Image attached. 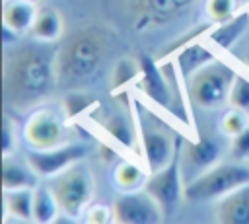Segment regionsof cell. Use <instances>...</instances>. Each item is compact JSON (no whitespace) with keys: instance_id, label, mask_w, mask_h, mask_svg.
I'll list each match as a JSON object with an SVG mask.
<instances>
[{"instance_id":"cell-1","label":"cell","mask_w":249,"mask_h":224,"mask_svg":"<svg viewBox=\"0 0 249 224\" xmlns=\"http://www.w3.org/2000/svg\"><path fill=\"white\" fill-rule=\"evenodd\" d=\"M54 55L35 45L14 49L4 58V95L19 111H27L51 95L56 84Z\"/></svg>"},{"instance_id":"cell-2","label":"cell","mask_w":249,"mask_h":224,"mask_svg":"<svg viewBox=\"0 0 249 224\" xmlns=\"http://www.w3.org/2000/svg\"><path fill=\"white\" fill-rule=\"evenodd\" d=\"M111 51V35L99 25H84L70 33L54 53L58 84L78 88L93 80Z\"/></svg>"},{"instance_id":"cell-3","label":"cell","mask_w":249,"mask_h":224,"mask_svg":"<svg viewBox=\"0 0 249 224\" xmlns=\"http://www.w3.org/2000/svg\"><path fill=\"white\" fill-rule=\"evenodd\" d=\"M249 183V166L233 160V162H218L202 173H198L191 183L185 185L187 201H212L220 199L226 193L233 191Z\"/></svg>"},{"instance_id":"cell-4","label":"cell","mask_w":249,"mask_h":224,"mask_svg":"<svg viewBox=\"0 0 249 224\" xmlns=\"http://www.w3.org/2000/svg\"><path fill=\"white\" fill-rule=\"evenodd\" d=\"M53 191L56 195L60 210L68 218H80L93 197V181L89 169L80 162L70 166L58 175Z\"/></svg>"},{"instance_id":"cell-5","label":"cell","mask_w":249,"mask_h":224,"mask_svg":"<svg viewBox=\"0 0 249 224\" xmlns=\"http://www.w3.org/2000/svg\"><path fill=\"white\" fill-rule=\"evenodd\" d=\"M231 82H233L231 70H228L222 62L212 60L191 74L189 80L191 99L202 109H216L224 101H228Z\"/></svg>"},{"instance_id":"cell-6","label":"cell","mask_w":249,"mask_h":224,"mask_svg":"<svg viewBox=\"0 0 249 224\" xmlns=\"http://www.w3.org/2000/svg\"><path fill=\"white\" fill-rule=\"evenodd\" d=\"M198 0H126L128 23L136 33L165 25L191 10Z\"/></svg>"},{"instance_id":"cell-7","label":"cell","mask_w":249,"mask_h":224,"mask_svg":"<svg viewBox=\"0 0 249 224\" xmlns=\"http://www.w3.org/2000/svg\"><path fill=\"white\" fill-rule=\"evenodd\" d=\"M66 115L54 107H39L23 123L21 136L29 150H49L60 146L66 138Z\"/></svg>"},{"instance_id":"cell-8","label":"cell","mask_w":249,"mask_h":224,"mask_svg":"<svg viewBox=\"0 0 249 224\" xmlns=\"http://www.w3.org/2000/svg\"><path fill=\"white\" fill-rule=\"evenodd\" d=\"M113 220L124 224H156L163 220V210L160 203L146 191L121 193L113 201Z\"/></svg>"},{"instance_id":"cell-9","label":"cell","mask_w":249,"mask_h":224,"mask_svg":"<svg viewBox=\"0 0 249 224\" xmlns=\"http://www.w3.org/2000/svg\"><path fill=\"white\" fill-rule=\"evenodd\" d=\"M181 162H179V142L175 148V154L171 158V162L154 171L148 181H146V191L160 203L163 214H169L177 208L181 197H185V189L181 187V169H179Z\"/></svg>"},{"instance_id":"cell-10","label":"cell","mask_w":249,"mask_h":224,"mask_svg":"<svg viewBox=\"0 0 249 224\" xmlns=\"http://www.w3.org/2000/svg\"><path fill=\"white\" fill-rule=\"evenodd\" d=\"M84 156L86 148L82 144H60L49 150H29L25 160L39 177H53L78 164Z\"/></svg>"},{"instance_id":"cell-11","label":"cell","mask_w":249,"mask_h":224,"mask_svg":"<svg viewBox=\"0 0 249 224\" xmlns=\"http://www.w3.org/2000/svg\"><path fill=\"white\" fill-rule=\"evenodd\" d=\"M214 216L222 224H249V183L220 197Z\"/></svg>"},{"instance_id":"cell-12","label":"cell","mask_w":249,"mask_h":224,"mask_svg":"<svg viewBox=\"0 0 249 224\" xmlns=\"http://www.w3.org/2000/svg\"><path fill=\"white\" fill-rule=\"evenodd\" d=\"M140 78H138V84H140V90L152 99L156 101L158 105H163L167 107L169 105V88L165 84V78L163 74L160 72L158 64L154 62L152 56L148 55H142L140 58Z\"/></svg>"},{"instance_id":"cell-13","label":"cell","mask_w":249,"mask_h":224,"mask_svg":"<svg viewBox=\"0 0 249 224\" xmlns=\"http://www.w3.org/2000/svg\"><path fill=\"white\" fill-rule=\"evenodd\" d=\"M142 144H144L146 162H148L152 173L165 168L171 162V158L175 154V148H177V144H173L171 138L161 131L146 132L144 138H142Z\"/></svg>"},{"instance_id":"cell-14","label":"cell","mask_w":249,"mask_h":224,"mask_svg":"<svg viewBox=\"0 0 249 224\" xmlns=\"http://www.w3.org/2000/svg\"><path fill=\"white\" fill-rule=\"evenodd\" d=\"M35 16H37L35 4L25 0H4V8H2L4 27L12 29L14 33H23L31 29Z\"/></svg>"},{"instance_id":"cell-15","label":"cell","mask_w":249,"mask_h":224,"mask_svg":"<svg viewBox=\"0 0 249 224\" xmlns=\"http://www.w3.org/2000/svg\"><path fill=\"white\" fill-rule=\"evenodd\" d=\"M37 173L31 169L27 164L21 166L10 156H4L2 162V189L4 191H14V189H35L37 187Z\"/></svg>"},{"instance_id":"cell-16","label":"cell","mask_w":249,"mask_h":224,"mask_svg":"<svg viewBox=\"0 0 249 224\" xmlns=\"http://www.w3.org/2000/svg\"><path fill=\"white\" fill-rule=\"evenodd\" d=\"M29 31L37 41L53 43L62 35V16L51 6L41 8V10H37L35 21Z\"/></svg>"},{"instance_id":"cell-17","label":"cell","mask_w":249,"mask_h":224,"mask_svg":"<svg viewBox=\"0 0 249 224\" xmlns=\"http://www.w3.org/2000/svg\"><path fill=\"white\" fill-rule=\"evenodd\" d=\"M247 29H249V14L241 12V14H235L231 19L218 23V27L210 31L208 39L220 49H230Z\"/></svg>"},{"instance_id":"cell-18","label":"cell","mask_w":249,"mask_h":224,"mask_svg":"<svg viewBox=\"0 0 249 224\" xmlns=\"http://www.w3.org/2000/svg\"><path fill=\"white\" fill-rule=\"evenodd\" d=\"M148 175L144 169L134 166L132 162H119L113 169V183L121 193H130V191H140L146 187Z\"/></svg>"},{"instance_id":"cell-19","label":"cell","mask_w":249,"mask_h":224,"mask_svg":"<svg viewBox=\"0 0 249 224\" xmlns=\"http://www.w3.org/2000/svg\"><path fill=\"white\" fill-rule=\"evenodd\" d=\"M185 156L187 160L200 169H206L214 164H218L220 158V146L216 144V140L208 138V136H200L196 142L185 144Z\"/></svg>"},{"instance_id":"cell-20","label":"cell","mask_w":249,"mask_h":224,"mask_svg":"<svg viewBox=\"0 0 249 224\" xmlns=\"http://www.w3.org/2000/svg\"><path fill=\"white\" fill-rule=\"evenodd\" d=\"M6 214H12L18 220H33V189H14L4 191Z\"/></svg>"},{"instance_id":"cell-21","label":"cell","mask_w":249,"mask_h":224,"mask_svg":"<svg viewBox=\"0 0 249 224\" xmlns=\"http://www.w3.org/2000/svg\"><path fill=\"white\" fill-rule=\"evenodd\" d=\"M60 206H58V201H56V195L53 189L49 187H35L33 189V220L35 222H53L58 214Z\"/></svg>"},{"instance_id":"cell-22","label":"cell","mask_w":249,"mask_h":224,"mask_svg":"<svg viewBox=\"0 0 249 224\" xmlns=\"http://www.w3.org/2000/svg\"><path fill=\"white\" fill-rule=\"evenodd\" d=\"M212 60H216L214 55L208 49H204L200 43H187V45L181 47V51L177 55L179 68H181V72L185 76L196 72L198 68H202L204 64L212 62Z\"/></svg>"},{"instance_id":"cell-23","label":"cell","mask_w":249,"mask_h":224,"mask_svg":"<svg viewBox=\"0 0 249 224\" xmlns=\"http://www.w3.org/2000/svg\"><path fill=\"white\" fill-rule=\"evenodd\" d=\"M140 60L130 58V56H123L115 62L113 72H111V90L113 93L123 92L130 82L140 78Z\"/></svg>"},{"instance_id":"cell-24","label":"cell","mask_w":249,"mask_h":224,"mask_svg":"<svg viewBox=\"0 0 249 224\" xmlns=\"http://www.w3.org/2000/svg\"><path fill=\"white\" fill-rule=\"evenodd\" d=\"M93 107H97V101L89 95H86L80 90H72L68 93H64L62 97V113L66 115V119H76L88 111H91Z\"/></svg>"},{"instance_id":"cell-25","label":"cell","mask_w":249,"mask_h":224,"mask_svg":"<svg viewBox=\"0 0 249 224\" xmlns=\"http://www.w3.org/2000/svg\"><path fill=\"white\" fill-rule=\"evenodd\" d=\"M249 127V113L237 107H231L230 111H226L220 119V129L224 134H228L230 138L239 134L241 131H245Z\"/></svg>"},{"instance_id":"cell-26","label":"cell","mask_w":249,"mask_h":224,"mask_svg":"<svg viewBox=\"0 0 249 224\" xmlns=\"http://www.w3.org/2000/svg\"><path fill=\"white\" fill-rule=\"evenodd\" d=\"M239 0H204V12L214 23H224L235 16Z\"/></svg>"},{"instance_id":"cell-27","label":"cell","mask_w":249,"mask_h":224,"mask_svg":"<svg viewBox=\"0 0 249 224\" xmlns=\"http://www.w3.org/2000/svg\"><path fill=\"white\" fill-rule=\"evenodd\" d=\"M228 101L231 107H237L249 113V80H245L243 76H233Z\"/></svg>"},{"instance_id":"cell-28","label":"cell","mask_w":249,"mask_h":224,"mask_svg":"<svg viewBox=\"0 0 249 224\" xmlns=\"http://www.w3.org/2000/svg\"><path fill=\"white\" fill-rule=\"evenodd\" d=\"M105 131L119 142L126 144V146H132V134H130V129L126 127V123L121 119V117H113L105 123Z\"/></svg>"},{"instance_id":"cell-29","label":"cell","mask_w":249,"mask_h":224,"mask_svg":"<svg viewBox=\"0 0 249 224\" xmlns=\"http://www.w3.org/2000/svg\"><path fill=\"white\" fill-rule=\"evenodd\" d=\"M230 156L237 162H243L245 158H249V127L245 131H241L239 134L231 136Z\"/></svg>"},{"instance_id":"cell-30","label":"cell","mask_w":249,"mask_h":224,"mask_svg":"<svg viewBox=\"0 0 249 224\" xmlns=\"http://www.w3.org/2000/svg\"><path fill=\"white\" fill-rule=\"evenodd\" d=\"M16 148V123L4 115V125H2V154L10 156V152Z\"/></svg>"},{"instance_id":"cell-31","label":"cell","mask_w":249,"mask_h":224,"mask_svg":"<svg viewBox=\"0 0 249 224\" xmlns=\"http://www.w3.org/2000/svg\"><path fill=\"white\" fill-rule=\"evenodd\" d=\"M88 218L93 222H109V220H113V208H107L103 205H95Z\"/></svg>"},{"instance_id":"cell-32","label":"cell","mask_w":249,"mask_h":224,"mask_svg":"<svg viewBox=\"0 0 249 224\" xmlns=\"http://www.w3.org/2000/svg\"><path fill=\"white\" fill-rule=\"evenodd\" d=\"M25 2H31V4H37L39 0H25Z\"/></svg>"},{"instance_id":"cell-33","label":"cell","mask_w":249,"mask_h":224,"mask_svg":"<svg viewBox=\"0 0 249 224\" xmlns=\"http://www.w3.org/2000/svg\"><path fill=\"white\" fill-rule=\"evenodd\" d=\"M239 2H247V0H239Z\"/></svg>"}]
</instances>
